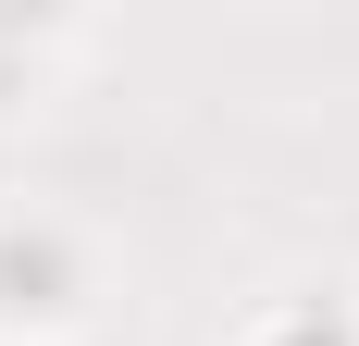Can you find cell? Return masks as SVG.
Masks as SVG:
<instances>
[{
    "instance_id": "7a4b0ae2",
    "label": "cell",
    "mask_w": 359,
    "mask_h": 346,
    "mask_svg": "<svg viewBox=\"0 0 359 346\" xmlns=\"http://www.w3.org/2000/svg\"><path fill=\"white\" fill-rule=\"evenodd\" d=\"M273 346H347V334H334V321H285Z\"/></svg>"
},
{
    "instance_id": "6da1fadb",
    "label": "cell",
    "mask_w": 359,
    "mask_h": 346,
    "mask_svg": "<svg viewBox=\"0 0 359 346\" xmlns=\"http://www.w3.org/2000/svg\"><path fill=\"white\" fill-rule=\"evenodd\" d=\"M62 284H74L62 235H0V310H62Z\"/></svg>"
}]
</instances>
